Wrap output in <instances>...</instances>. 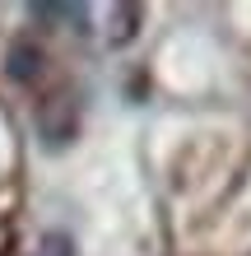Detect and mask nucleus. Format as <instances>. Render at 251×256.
<instances>
[{
  "instance_id": "4",
  "label": "nucleus",
  "mask_w": 251,
  "mask_h": 256,
  "mask_svg": "<svg viewBox=\"0 0 251 256\" xmlns=\"http://www.w3.org/2000/svg\"><path fill=\"white\" fill-rule=\"evenodd\" d=\"M140 5H116L112 10V19H107V47H126V42H135V33H140Z\"/></svg>"
},
{
  "instance_id": "1",
  "label": "nucleus",
  "mask_w": 251,
  "mask_h": 256,
  "mask_svg": "<svg viewBox=\"0 0 251 256\" xmlns=\"http://www.w3.org/2000/svg\"><path fill=\"white\" fill-rule=\"evenodd\" d=\"M79 130V108L70 94H51L47 102L37 108V140L42 149H65Z\"/></svg>"
},
{
  "instance_id": "3",
  "label": "nucleus",
  "mask_w": 251,
  "mask_h": 256,
  "mask_svg": "<svg viewBox=\"0 0 251 256\" xmlns=\"http://www.w3.org/2000/svg\"><path fill=\"white\" fill-rule=\"evenodd\" d=\"M28 19H37V24H61V28H70V33L88 38V10H84V5H28Z\"/></svg>"
},
{
  "instance_id": "5",
  "label": "nucleus",
  "mask_w": 251,
  "mask_h": 256,
  "mask_svg": "<svg viewBox=\"0 0 251 256\" xmlns=\"http://www.w3.org/2000/svg\"><path fill=\"white\" fill-rule=\"evenodd\" d=\"M47 256H75V242H70L65 233H47V242H42Z\"/></svg>"
},
{
  "instance_id": "2",
  "label": "nucleus",
  "mask_w": 251,
  "mask_h": 256,
  "mask_svg": "<svg viewBox=\"0 0 251 256\" xmlns=\"http://www.w3.org/2000/svg\"><path fill=\"white\" fill-rule=\"evenodd\" d=\"M5 74L14 84H33L42 74V47H33V42H14V47L5 52Z\"/></svg>"
}]
</instances>
